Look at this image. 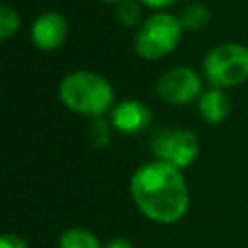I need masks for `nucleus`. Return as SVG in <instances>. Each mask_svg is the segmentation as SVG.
I'll return each mask as SVG.
<instances>
[{
	"label": "nucleus",
	"mask_w": 248,
	"mask_h": 248,
	"mask_svg": "<svg viewBox=\"0 0 248 248\" xmlns=\"http://www.w3.org/2000/svg\"><path fill=\"white\" fill-rule=\"evenodd\" d=\"M130 196L141 215L161 225L180 221L190 205V190L182 170L159 159L134 170Z\"/></svg>",
	"instance_id": "obj_1"
},
{
	"label": "nucleus",
	"mask_w": 248,
	"mask_h": 248,
	"mask_svg": "<svg viewBox=\"0 0 248 248\" xmlns=\"http://www.w3.org/2000/svg\"><path fill=\"white\" fill-rule=\"evenodd\" d=\"M58 97L72 112L101 118L114 107V89L107 78L89 70L68 74L58 85Z\"/></svg>",
	"instance_id": "obj_2"
},
{
	"label": "nucleus",
	"mask_w": 248,
	"mask_h": 248,
	"mask_svg": "<svg viewBox=\"0 0 248 248\" xmlns=\"http://www.w3.org/2000/svg\"><path fill=\"white\" fill-rule=\"evenodd\" d=\"M182 33L184 27L178 16H172L170 12H155L138 27L134 50L140 58L159 60L178 46Z\"/></svg>",
	"instance_id": "obj_3"
},
{
	"label": "nucleus",
	"mask_w": 248,
	"mask_h": 248,
	"mask_svg": "<svg viewBox=\"0 0 248 248\" xmlns=\"http://www.w3.org/2000/svg\"><path fill=\"white\" fill-rule=\"evenodd\" d=\"M202 70L211 87H236L248 79V46L240 43L217 45L205 54Z\"/></svg>",
	"instance_id": "obj_4"
},
{
	"label": "nucleus",
	"mask_w": 248,
	"mask_h": 248,
	"mask_svg": "<svg viewBox=\"0 0 248 248\" xmlns=\"http://www.w3.org/2000/svg\"><path fill=\"white\" fill-rule=\"evenodd\" d=\"M155 159L165 161L176 169H188L200 155V138L186 128H172L159 132L151 141Z\"/></svg>",
	"instance_id": "obj_5"
},
{
	"label": "nucleus",
	"mask_w": 248,
	"mask_h": 248,
	"mask_svg": "<svg viewBox=\"0 0 248 248\" xmlns=\"http://www.w3.org/2000/svg\"><path fill=\"white\" fill-rule=\"evenodd\" d=\"M157 97L169 105H190L203 93L200 74L190 66H176L167 70L155 85Z\"/></svg>",
	"instance_id": "obj_6"
},
{
	"label": "nucleus",
	"mask_w": 248,
	"mask_h": 248,
	"mask_svg": "<svg viewBox=\"0 0 248 248\" xmlns=\"http://www.w3.org/2000/svg\"><path fill=\"white\" fill-rule=\"evenodd\" d=\"M68 37V19L56 10L43 12L31 25V43L39 50H56Z\"/></svg>",
	"instance_id": "obj_7"
},
{
	"label": "nucleus",
	"mask_w": 248,
	"mask_h": 248,
	"mask_svg": "<svg viewBox=\"0 0 248 248\" xmlns=\"http://www.w3.org/2000/svg\"><path fill=\"white\" fill-rule=\"evenodd\" d=\"M110 124L114 130L126 134V136H136L143 130L149 128L151 124V112L149 108L138 101V99H124L116 103L110 110Z\"/></svg>",
	"instance_id": "obj_8"
},
{
	"label": "nucleus",
	"mask_w": 248,
	"mask_h": 248,
	"mask_svg": "<svg viewBox=\"0 0 248 248\" xmlns=\"http://www.w3.org/2000/svg\"><path fill=\"white\" fill-rule=\"evenodd\" d=\"M198 110L202 114V118L207 124H219L223 122L229 112H231V101L229 95L225 93V89H217V87H209L202 93V97L198 99Z\"/></svg>",
	"instance_id": "obj_9"
},
{
	"label": "nucleus",
	"mask_w": 248,
	"mask_h": 248,
	"mask_svg": "<svg viewBox=\"0 0 248 248\" xmlns=\"http://www.w3.org/2000/svg\"><path fill=\"white\" fill-rule=\"evenodd\" d=\"M178 19H180L184 31H202L203 27H207V23L211 19V14H209V8L205 4L190 2L180 10Z\"/></svg>",
	"instance_id": "obj_10"
},
{
	"label": "nucleus",
	"mask_w": 248,
	"mask_h": 248,
	"mask_svg": "<svg viewBox=\"0 0 248 248\" xmlns=\"http://www.w3.org/2000/svg\"><path fill=\"white\" fill-rule=\"evenodd\" d=\"M58 248H103V246L93 232H89L87 229L74 227L60 236Z\"/></svg>",
	"instance_id": "obj_11"
},
{
	"label": "nucleus",
	"mask_w": 248,
	"mask_h": 248,
	"mask_svg": "<svg viewBox=\"0 0 248 248\" xmlns=\"http://www.w3.org/2000/svg\"><path fill=\"white\" fill-rule=\"evenodd\" d=\"M114 14H116V19L126 25V27H132L140 21V16H141V2L140 0H122L116 4L114 8Z\"/></svg>",
	"instance_id": "obj_12"
},
{
	"label": "nucleus",
	"mask_w": 248,
	"mask_h": 248,
	"mask_svg": "<svg viewBox=\"0 0 248 248\" xmlns=\"http://www.w3.org/2000/svg\"><path fill=\"white\" fill-rule=\"evenodd\" d=\"M19 14L8 6V4H2L0 6V39L2 41H8L17 29H19Z\"/></svg>",
	"instance_id": "obj_13"
},
{
	"label": "nucleus",
	"mask_w": 248,
	"mask_h": 248,
	"mask_svg": "<svg viewBox=\"0 0 248 248\" xmlns=\"http://www.w3.org/2000/svg\"><path fill=\"white\" fill-rule=\"evenodd\" d=\"M0 248H29V246L19 234L6 232V234L0 236Z\"/></svg>",
	"instance_id": "obj_14"
},
{
	"label": "nucleus",
	"mask_w": 248,
	"mask_h": 248,
	"mask_svg": "<svg viewBox=\"0 0 248 248\" xmlns=\"http://www.w3.org/2000/svg\"><path fill=\"white\" fill-rule=\"evenodd\" d=\"M140 2H141V6L151 8V10H155V12H165V8L174 6L178 0H140Z\"/></svg>",
	"instance_id": "obj_15"
},
{
	"label": "nucleus",
	"mask_w": 248,
	"mask_h": 248,
	"mask_svg": "<svg viewBox=\"0 0 248 248\" xmlns=\"http://www.w3.org/2000/svg\"><path fill=\"white\" fill-rule=\"evenodd\" d=\"M103 248H134V246H132V242L128 238L118 236V238H112L110 242H107V246H103Z\"/></svg>",
	"instance_id": "obj_16"
},
{
	"label": "nucleus",
	"mask_w": 248,
	"mask_h": 248,
	"mask_svg": "<svg viewBox=\"0 0 248 248\" xmlns=\"http://www.w3.org/2000/svg\"><path fill=\"white\" fill-rule=\"evenodd\" d=\"M103 2H114V4H118V2H122V0H103Z\"/></svg>",
	"instance_id": "obj_17"
}]
</instances>
